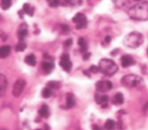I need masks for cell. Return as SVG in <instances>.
Returning a JSON list of instances; mask_svg holds the SVG:
<instances>
[{
	"label": "cell",
	"mask_w": 148,
	"mask_h": 130,
	"mask_svg": "<svg viewBox=\"0 0 148 130\" xmlns=\"http://www.w3.org/2000/svg\"><path fill=\"white\" fill-rule=\"evenodd\" d=\"M128 14L134 20H148V2L142 1L134 5L128 10Z\"/></svg>",
	"instance_id": "obj_1"
},
{
	"label": "cell",
	"mask_w": 148,
	"mask_h": 130,
	"mask_svg": "<svg viewBox=\"0 0 148 130\" xmlns=\"http://www.w3.org/2000/svg\"><path fill=\"white\" fill-rule=\"evenodd\" d=\"M144 41L143 35L137 31H132L127 34L123 39V44L125 46L135 49L139 47Z\"/></svg>",
	"instance_id": "obj_2"
},
{
	"label": "cell",
	"mask_w": 148,
	"mask_h": 130,
	"mask_svg": "<svg viewBox=\"0 0 148 130\" xmlns=\"http://www.w3.org/2000/svg\"><path fill=\"white\" fill-rule=\"evenodd\" d=\"M98 67L99 71L108 76L114 75L119 69V67L116 62L109 58L101 59L99 62Z\"/></svg>",
	"instance_id": "obj_3"
},
{
	"label": "cell",
	"mask_w": 148,
	"mask_h": 130,
	"mask_svg": "<svg viewBox=\"0 0 148 130\" xmlns=\"http://www.w3.org/2000/svg\"><path fill=\"white\" fill-rule=\"evenodd\" d=\"M121 83L125 87L134 88L142 86L143 83V79L138 75L129 74L121 78Z\"/></svg>",
	"instance_id": "obj_4"
},
{
	"label": "cell",
	"mask_w": 148,
	"mask_h": 130,
	"mask_svg": "<svg viewBox=\"0 0 148 130\" xmlns=\"http://www.w3.org/2000/svg\"><path fill=\"white\" fill-rule=\"evenodd\" d=\"M72 21L76 24V28L77 29H83L87 26V20L86 16L82 13H77L72 18Z\"/></svg>",
	"instance_id": "obj_5"
},
{
	"label": "cell",
	"mask_w": 148,
	"mask_h": 130,
	"mask_svg": "<svg viewBox=\"0 0 148 130\" xmlns=\"http://www.w3.org/2000/svg\"><path fill=\"white\" fill-rule=\"evenodd\" d=\"M25 85L26 81L24 80L20 79L16 80L13 87V95L15 97H18L22 94Z\"/></svg>",
	"instance_id": "obj_6"
},
{
	"label": "cell",
	"mask_w": 148,
	"mask_h": 130,
	"mask_svg": "<svg viewBox=\"0 0 148 130\" xmlns=\"http://www.w3.org/2000/svg\"><path fill=\"white\" fill-rule=\"evenodd\" d=\"M96 90L99 92H105L113 88V84L109 80H99L96 83Z\"/></svg>",
	"instance_id": "obj_7"
},
{
	"label": "cell",
	"mask_w": 148,
	"mask_h": 130,
	"mask_svg": "<svg viewBox=\"0 0 148 130\" xmlns=\"http://www.w3.org/2000/svg\"><path fill=\"white\" fill-rule=\"evenodd\" d=\"M60 65L66 72H69L71 70L72 64L68 54L64 53L62 54L60 58Z\"/></svg>",
	"instance_id": "obj_8"
},
{
	"label": "cell",
	"mask_w": 148,
	"mask_h": 130,
	"mask_svg": "<svg viewBox=\"0 0 148 130\" xmlns=\"http://www.w3.org/2000/svg\"><path fill=\"white\" fill-rule=\"evenodd\" d=\"M109 96L105 94H96L95 95V101L97 103L101 105L103 108H106L108 106Z\"/></svg>",
	"instance_id": "obj_9"
},
{
	"label": "cell",
	"mask_w": 148,
	"mask_h": 130,
	"mask_svg": "<svg viewBox=\"0 0 148 130\" xmlns=\"http://www.w3.org/2000/svg\"><path fill=\"white\" fill-rule=\"evenodd\" d=\"M8 86V79L4 75L0 73V97L3 96L5 94Z\"/></svg>",
	"instance_id": "obj_10"
},
{
	"label": "cell",
	"mask_w": 148,
	"mask_h": 130,
	"mask_svg": "<svg viewBox=\"0 0 148 130\" xmlns=\"http://www.w3.org/2000/svg\"><path fill=\"white\" fill-rule=\"evenodd\" d=\"M135 63L134 58L130 55H123L121 57V64L123 68H128L134 65Z\"/></svg>",
	"instance_id": "obj_11"
},
{
	"label": "cell",
	"mask_w": 148,
	"mask_h": 130,
	"mask_svg": "<svg viewBox=\"0 0 148 130\" xmlns=\"http://www.w3.org/2000/svg\"><path fill=\"white\" fill-rule=\"evenodd\" d=\"M28 34V29L27 27L25 24H22L17 32L18 38L20 40V41H23L24 38L26 37V36Z\"/></svg>",
	"instance_id": "obj_12"
},
{
	"label": "cell",
	"mask_w": 148,
	"mask_h": 130,
	"mask_svg": "<svg viewBox=\"0 0 148 130\" xmlns=\"http://www.w3.org/2000/svg\"><path fill=\"white\" fill-rule=\"evenodd\" d=\"M11 47L8 45H4L0 47V58H5L10 54Z\"/></svg>",
	"instance_id": "obj_13"
},
{
	"label": "cell",
	"mask_w": 148,
	"mask_h": 130,
	"mask_svg": "<svg viewBox=\"0 0 148 130\" xmlns=\"http://www.w3.org/2000/svg\"><path fill=\"white\" fill-rule=\"evenodd\" d=\"M42 68L46 73L49 74L53 70L54 64L49 61H44L42 64Z\"/></svg>",
	"instance_id": "obj_14"
},
{
	"label": "cell",
	"mask_w": 148,
	"mask_h": 130,
	"mask_svg": "<svg viewBox=\"0 0 148 130\" xmlns=\"http://www.w3.org/2000/svg\"><path fill=\"white\" fill-rule=\"evenodd\" d=\"M75 105V100L72 94H66V107L68 109L73 107Z\"/></svg>",
	"instance_id": "obj_15"
},
{
	"label": "cell",
	"mask_w": 148,
	"mask_h": 130,
	"mask_svg": "<svg viewBox=\"0 0 148 130\" xmlns=\"http://www.w3.org/2000/svg\"><path fill=\"white\" fill-rule=\"evenodd\" d=\"M112 102L114 105H121L124 103V96L121 92H118L114 95Z\"/></svg>",
	"instance_id": "obj_16"
},
{
	"label": "cell",
	"mask_w": 148,
	"mask_h": 130,
	"mask_svg": "<svg viewBox=\"0 0 148 130\" xmlns=\"http://www.w3.org/2000/svg\"><path fill=\"white\" fill-rule=\"evenodd\" d=\"M24 14H28L29 16H32L34 13V8L31 7L28 3H25L23 6V10Z\"/></svg>",
	"instance_id": "obj_17"
},
{
	"label": "cell",
	"mask_w": 148,
	"mask_h": 130,
	"mask_svg": "<svg viewBox=\"0 0 148 130\" xmlns=\"http://www.w3.org/2000/svg\"><path fill=\"white\" fill-rule=\"evenodd\" d=\"M24 62L29 66H34L36 64V57L34 54H29L25 57Z\"/></svg>",
	"instance_id": "obj_18"
},
{
	"label": "cell",
	"mask_w": 148,
	"mask_h": 130,
	"mask_svg": "<svg viewBox=\"0 0 148 130\" xmlns=\"http://www.w3.org/2000/svg\"><path fill=\"white\" fill-rule=\"evenodd\" d=\"M38 113H39V114L42 117H45V118L48 117L49 115V109L48 106L46 104L42 105L40 109L39 110Z\"/></svg>",
	"instance_id": "obj_19"
},
{
	"label": "cell",
	"mask_w": 148,
	"mask_h": 130,
	"mask_svg": "<svg viewBox=\"0 0 148 130\" xmlns=\"http://www.w3.org/2000/svg\"><path fill=\"white\" fill-rule=\"evenodd\" d=\"M77 43L80 47V51L82 53H84L87 52V43L84 40V39L82 37H80L79 38Z\"/></svg>",
	"instance_id": "obj_20"
},
{
	"label": "cell",
	"mask_w": 148,
	"mask_h": 130,
	"mask_svg": "<svg viewBox=\"0 0 148 130\" xmlns=\"http://www.w3.org/2000/svg\"><path fill=\"white\" fill-rule=\"evenodd\" d=\"M116 127V122L112 119H108L105 124L103 128L105 130H113Z\"/></svg>",
	"instance_id": "obj_21"
},
{
	"label": "cell",
	"mask_w": 148,
	"mask_h": 130,
	"mask_svg": "<svg viewBox=\"0 0 148 130\" xmlns=\"http://www.w3.org/2000/svg\"><path fill=\"white\" fill-rule=\"evenodd\" d=\"M12 4V0H1V7L3 10L9 9Z\"/></svg>",
	"instance_id": "obj_22"
},
{
	"label": "cell",
	"mask_w": 148,
	"mask_h": 130,
	"mask_svg": "<svg viewBox=\"0 0 148 130\" xmlns=\"http://www.w3.org/2000/svg\"><path fill=\"white\" fill-rule=\"evenodd\" d=\"M112 1L118 8H123L129 2L128 0H112Z\"/></svg>",
	"instance_id": "obj_23"
},
{
	"label": "cell",
	"mask_w": 148,
	"mask_h": 130,
	"mask_svg": "<svg viewBox=\"0 0 148 130\" xmlns=\"http://www.w3.org/2000/svg\"><path fill=\"white\" fill-rule=\"evenodd\" d=\"M47 87L50 89H57L61 87V83L57 81H50L47 84Z\"/></svg>",
	"instance_id": "obj_24"
},
{
	"label": "cell",
	"mask_w": 148,
	"mask_h": 130,
	"mask_svg": "<svg viewBox=\"0 0 148 130\" xmlns=\"http://www.w3.org/2000/svg\"><path fill=\"white\" fill-rule=\"evenodd\" d=\"M27 47V44L23 41H20L15 46V50L16 51H23Z\"/></svg>",
	"instance_id": "obj_25"
},
{
	"label": "cell",
	"mask_w": 148,
	"mask_h": 130,
	"mask_svg": "<svg viewBox=\"0 0 148 130\" xmlns=\"http://www.w3.org/2000/svg\"><path fill=\"white\" fill-rule=\"evenodd\" d=\"M42 95L45 98H49L51 95V89L49 87H46L43 89L42 91Z\"/></svg>",
	"instance_id": "obj_26"
},
{
	"label": "cell",
	"mask_w": 148,
	"mask_h": 130,
	"mask_svg": "<svg viewBox=\"0 0 148 130\" xmlns=\"http://www.w3.org/2000/svg\"><path fill=\"white\" fill-rule=\"evenodd\" d=\"M47 2L48 5L52 8H56L57 7L59 4L60 0H46Z\"/></svg>",
	"instance_id": "obj_27"
},
{
	"label": "cell",
	"mask_w": 148,
	"mask_h": 130,
	"mask_svg": "<svg viewBox=\"0 0 148 130\" xmlns=\"http://www.w3.org/2000/svg\"><path fill=\"white\" fill-rule=\"evenodd\" d=\"M65 1L72 6H78L82 2V0H65Z\"/></svg>",
	"instance_id": "obj_28"
},
{
	"label": "cell",
	"mask_w": 148,
	"mask_h": 130,
	"mask_svg": "<svg viewBox=\"0 0 148 130\" xmlns=\"http://www.w3.org/2000/svg\"><path fill=\"white\" fill-rule=\"evenodd\" d=\"M88 70L90 73H97L99 72H100L98 66H96V65H91L90 67Z\"/></svg>",
	"instance_id": "obj_29"
},
{
	"label": "cell",
	"mask_w": 148,
	"mask_h": 130,
	"mask_svg": "<svg viewBox=\"0 0 148 130\" xmlns=\"http://www.w3.org/2000/svg\"><path fill=\"white\" fill-rule=\"evenodd\" d=\"M61 30L64 33H67L69 30V27L68 25L66 24H62L60 25Z\"/></svg>",
	"instance_id": "obj_30"
},
{
	"label": "cell",
	"mask_w": 148,
	"mask_h": 130,
	"mask_svg": "<svg viewBox=\"0 0 148 130\" xmlns=\"http://www.w3.org/2000/svg\"><path fill=\"white\" fill-rule=\"evenodd\" d=\"M91 56V53H88V52H86L83 54V59L84 60H87L90 58Z\"/></svg>",
	"instance_id": "obj_31"
},
{
	"label": "cell",
	"mask_w": 148,
	"mask_h": 130,
	"mask_svg": "<svg viewBox=\"0 0 148 130\" xmlns=\"http://www.w3.org/2000/svg\"><path fill=\"white\" fill-rule=\"evenodd\" d=\"M72 42H73V41H72V39H68L66 40V41H65V43H64V44H65V46L69 47V46H70L71 45H72Z\"/></svg>",
	"instance_id": "obj_32"
},
{
	"label": "cell",
	"mask_w": 148,
	"mask_h": 130,
	"mask_svg": "<svg viewBox=\"0 0 148 130\" xmlns=\"http://www.w3.org/2000/svg\"><path fill=\"white\" fill-rule=\"evenodd\" d=\"M92 130H103L102 127L96 124H94L92 125Z\"/></svg>",
	"instance_id": "obj_33"
},
{
	"label": "cell",
	"mask_w": 148,
	"mask_h": 130,
	"mask_svg": "<svg viewBox=\"0 0 148 130\" xmlns=\"http://www.w3.org/2000/svg\"><path fill=\"white\" fill-rule=\"evenodd\" d=\"M111 37L109 35H107L106 36V37L105 38V41L106 42V43H109L111 42Z\"/></svg>",
	"instance_id": "obj_34"
},
{
	"label": "cell",
	"mask_w": 148,
	"mask_h": 130,
	"mask_svg": "<svg viewBox=\"0 0 148 130\" xmlns=\"http://www.w3.org/2000/svg\"><path fill=\"white\" fill-rule=\"evenodd\" d=\"M36 130H42V129H36Z\"/></svg>",
	"instance_id": "obj_35"
},
{
	"label": "cell",
	"mask_w": 148,
	"mask_h": 130,
	"mask_svg": "<svg viewBox=\"0 0 148 130\" xmlns=\"http://www.w3.org/2000/svg\"><path fill=\"white\" fill-rule=\"evenodd\" d=\"M147 55H148V48H147Z\"/></svg>",
	"instance_id": "obj_36"
},
{
	"label": "cell",
	"mask_w": 148,
	"mask_h": 130,
	"mask_svg": "<svg viewBox=\"0 0 148 130\" xmlns=\"http://www.w3.org/2000/svg\"><path fill=\"white\" fill-rule=\"evenodd\" d=\"M135 1H140V0H135Z\"/></svg>",
	"instance_id": "obj_37"
},
{
	"label": "cell",
	"mask_w": 148,
	"mask_h": 130,
	"mask_svg": "<svg viewBox=\"0 0 148 130\" xmlns=\"http://www.w3.org/2000/svg\"><path fill=\"white\" fill-rule=\"evenodd\" d=\"M147 105H148V103H147Z\"/></svg>",
	"instance_id": "obj_38"
},
{
	"label": "cell",
	"mask_w": 148,
	"mask_h": 130,
	"mask_svg": "<svg viewBox=\"0 0 148 130\" xmlns=\"http://www.w3.org/2000/svg\"></svg>",
	"instance_id": "obj_39"
}]
</instances>
